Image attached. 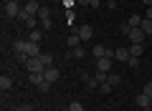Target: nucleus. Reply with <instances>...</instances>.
<instances>
[{
    "label": "nucleus",
    "instance_id": "obj_21",
    "mask_svg": "<svg viewBox=\"0 0 152 111\" xmlns=\"http://www.w3.org/2000/svg\"><path fill=\"white\" fill-rule=\"evenodd\" d=\"M84 56H86L84 46H79V48H71V58H84Z\"/></svg>",
    "mask_w": 152,
    "mask_h": 111
},
{
    "label": "nucleus",
    "instance_id": "obj_29",
    "mask_svg": "<svg viewBox=\"0 0 152 111\" xmlns=\"http://www.w3.org/2000/svg\"><path fill=\"white\" fill-rule=\"evenodd\" d=\"M74 18H76L74 10H66V23H74Z\"/></svg>",
    "mask_w": 152,
    "mask_h": 111
},
{
    "label": "nucleus",
    "instance_id": "obj_5",
    "mask_svg": "<svg viewBox=\"0 0 152 111\" xmlns=\"http://www.w3.org/2000/svg\"><path fill=\"white\" fill-rule=\"evenodd\" d=\"M76 33H79V38H81V43H86V41H91L94 28L89 25V23H84V25H79V28H76Z\"/></svg>",
    "mask_w": 152,
    "mask_h": 111
},
{
    "label": "nucleus",
    "instance_id": "obj_34",
    "mask_svg": "<svg viewBox=\"0 0 152 111\" xmlns=\"http://www.w3.org/2000/svg\"><path fill=\"white\" fill-rule=\"evenodd\" d=\"M89 8H102V0H91V5Z\"/></svg>",
    "mask_w": 152,
    "mask_h": 111
},
{
    "label": "nucleus",
    "instance_id": "obj_7",
    "mask_svg": "<svg viewBox=\"0 0 152 111\" xmlns=\"http://www.w3.org/2000/svg\"><path fill=\"white\" fill-rule=\"evenodd\" d=\"M112 61L114 58H96V71H102V73H112Z\"/></svg>",
    "mask_w": 152,
    "mask_h": 111
},
{
    "label": "nucleus",
    "instance_id": "obj_19",
    "mask_svg": "<svg viewBox=\"0 0 152 111\" xmlns=\"http://www.w3.org/2000/svg\"><path fill=\"white\" fill-rule=\"evenodd\" d=\"M140 28H142V30L147 33V36H152V20H150V18H142V23H140Z\"/></svg>",
    "mask_w": 152,
    "mask_h": 111
},
{
    "label": "nucleus",
    "instance_id": "obj_18",
    "mask_svg": "<svg viewBox=\"0 0 152 111\" xmlns=\"http://www.w3.org/2000/svg\"><path fill=\"white\" fill-rule=\"evenodd\" d=\"M107 81H109V86L114 89V86H119V83H122V76H119V73H109Z\"/></svg>",
    "mask_w": 152,
    "mask_h": 111
},
{
    "label": "nucleus",
    "instance_id": "obj_10",
    "mask_svg": "<svg viewBox=\"0 0 152 111\" xmlns=\"http://www.w3.org/2000/svg\"><path fill=\"white\" fill-rule=\"evenodd\" d=\"M43 78L48 81V83H56V81L61 78V73H58V68H53V66H51V68H46V71H43Z\"/></svg>",
    "mask_w": 152,
    "mask_h": 111
},
{
    "label": "nucleus",
    "instance_id": "obj_9",
    "mask_svg": "<svg viewBox=\"0 0 152 111\" xmlns=\"http://www.w3.org/2000/svg\"><path fill=\"white\" fill-rule=\"evenodd\" d=\"M134 101H137V106H140V109H152V96H147L145 91H142Z\"/></svg>",
    "mask_w": 152,
    "mask_h": 111
},
{
    "label": "nucleus",
    "instance_id": "obj_15",
    "mask_svg": "<svg viewBox=\"0 0 152 111\" xmlns=\"http://www.w3.org/2000/svg\"><path fill=\"white\" fill-rule=\"evenodd\" d=\"M114 58L117 61H129V48H117V51H114Z\"/></svg>",
    "mask_w": 152,
    "mask_h": 111
},
{
    "label": "nucleus",
    "instance_id": "obj_38",
    "mask_svg": "<svg viewBox=\"0 0 152 111\" xmlns=\"http://www.w3.org/2000/svg\"><path fill=\"white\" fill-rule=\"evenodd\" d=\"M13 3H20V5H26V0H13Z\"/></svg>",
    "mask_w": 152,
    "mask_h": 111
},
{
    "label": "nucleus",
    "instance_id": "obj_40",
    "mask_svg": "<svg viewBox=\"0 0 152 111\" xmlns=\"http://www.w3.org/2000/svg\"><path fill=\"white\" fill-rule=\"evenodd\" d=\"M150 73H152V71H150Z\"/></svg>",
    "mask_w": 152,
    "mask_h": 111
},
{
    "label": "nucleus",
    "instance_id": "obj_13",
    "mask_svg": "<svg viewBox=\"0 0 152 111\" xmlns=\"http://www.w3.org/2000/svg\"><path fill=\"white\" fill-rule=\"evenodd\" d=\"M66 46H69V48H79V46H81V38H79V33H76V30L66 38Z\"/></svg>",
    "mask_w": 152,
    "mask_h": 111
},
{
    "label": "nucleus",
    "instance_id": "obj_27",
    "mask_svg": "<svg viewBox=\"0 0 152 111\" xmlns=\"http://www.w3.org/2000/svg\"><path fill=\"white\" fill-rule=\"evenodd\" d=\"M69 111H84V106H81V104H79V101H74V104H71V106H69Z\"/></svg>",
    "mask_w": 152,
    "mask_h": 111
},
{
    "label": "nucleus",
    "instance_id": "obj_33",
    "mask_svg": "<svg viewBox=\"0 0 152 111\" xmlns=\"http://www.w3.org/2000/svg\"><path fill=\"white\" fill-rule=\"evenodd\" d=\"M76 5H84V8H86V5H91V0H76Z\"/></svg>",
    "mask_w": 152,
    "mask_h": 111
},
{
    "label": "nucleus",
    "instance_id": "obj_23",
    "mask_svg": "<svg viewBox=\"0 0 152 111\" xmlns=\"http://www.w3.org/2000/svg\"><path fill=\"white\" fill-rule=\"evenodd\" d=\"M140 23H142V18H140V15H129L127 25H129V28H140Z\"/></svg>",
    "mask_w": 152,
    "mask_h": 111
},
{
    "label": "nucleus",
    "instance_id": "obj_12",
    "mask_svg": "<svg viewBox=\"0 0 152 111\" xmlns=\"http://www.w3.org/2000/svg\"><path fill=\"white\" fill-rule=\"evenodd\" d=\"M43 36H46V30H43V28H36V30H31V33H28V41L41 43V41H43Z\"/></svg>",
    "mask_w": 152,
    "mask_h": 111
},
{
    "label": "nucleus",
    "instance_id": "obj_31",
    "mask_svg": "<svg viewBox=\"0 0 152 111\" xmlns=\"http://www.w3.org/2000/svg\"><path fill=\"white\" fill-rule=\"evenodd\" d=\"M74 5H76V0H64V8H66V10H71Z\"/></svg>",
    "mask_w": 152,
    "mask_h": 111
},
{
    "label": "nucleus",
    "instance_id": "obj_17",
    "mask_svg": "<svg viewBox=\"0 0 152 111\" xmlns=\"http://www.w3.org/2000/svg\"><path fill=\"white\" fill-rule=\"evenodd\" d=\"M0 89H3V94L13 89V78H10V76H0Z\"/></svg>",
    "mask_w": 152,
    "mask_h": 111
},
{
    "label": "nucleus",
    "instance_id": "obj_25",
    "mask_svg": "<svg viewBox=\"0 0 152 111\" xmlns=\"http://www.w3.org/2000/svg\"><path fill=\"white\" fill-rule=\"evenodd\" d=\"M41 28H43V30H51V15H48V18H43V20H41Z\"/></svg>",
    "mask_w": 152,
    "mask_h": 111
},
{
    "label": "nucleus",
    "instance_id": "obj_1",
    "mask_svg": "<svg viewBox=\"0 0 152 111\" xmlns=\"http://www.w3.org/2000/svg\"><path fill=\"white\" fill-rule=\"evenodd\" d=\"M122 33H124V36L129 38V43H145V36H147V33L142 30V28H129L127 23L122 25Z\"/></svg>",
    "mask_w": 152,
    "mask_h": 111
},
{
    "label": "nucleus",
    "instance_id": "obj_26",
    "mask_svg": "<svg viewBox=\"0 0 152 111\" xmlns=\"http://www.w3.org/2000/svg\"><path fill=\"white\" fill-rule=\"evenodd\" d=\"M38 91H43V94H48V91H51V83H48V81H43V83L38 86Z\"/></svg>",
    "mask_w": 152,
    "mask_h": 111
},
{
    "label": "nucleus",
    "instance_id": "obj_14",
    "mask_svg": "<svg viewBox=\"0 0 152 111\" xmlns=\"http://www.w3.org/2000/svg\"><path fill=\"white\" fill-rule=\"evenodd\" d=\"M84 83H86L89 89H99V86H102V81L96 78V73H94V76H86V73H84Z\"/></svg>",
    "mask_w": 152,
    "mask_h": 111
},
{
    "label": "nucleus",
    "instance_id": "obj_28",
    "mask_svg": "<svg viewBox=\"0 0 152 111\" xmlns=\"http://www.w3.org/2000/svg\"><path fill=\"white\" fill-rule=\"evenodd\" d=\"M48 15H51V10H48V8H41V13H38V18L43 20V18H48Z\"/></svg>",
    "mask_w": 152,
    "mask_h": 111
},
{
    "label": "nucleus",
    "instance_id": "obj_4",
    "mask_svg": "<svg viewBox=\"0 0 152 111\" xmlns=\"http://www.w3.org/2000/svg\"><path fill=\"white\" fill-rule=\"evenodd\" d=\"M20 20L26 23V28H28V30H36V28L41 25V18H36V15H28L26 10L20 13Z\"/></svg>",
    "mask_w": 152,
    "mask_h": 111
},
{
    "label": "nucleus",
    "instance_id": "obj_6",
    "mask_svg": "<svg viewBox=\"0 0 152 111\" xmlns=\"http://www.w3.org/2000/svg\"><path fill=\"white\" fill-rule=\"evenodd\" d=\"M26 56L28 58H33V56H41V43H33L26 38Z\"/></svg>",
    "mask_w": 152,
    "mask_h": 111
},
{
    "label": "nucleus",
    "instance_id": "obj_3",
    "mask_svg": "<svg viewBox=\"0 0 152 111\" xmlns=\"http://www.w3.org/2000/svg\"><path fill=\"white\" fill-rule=\"evenodd\" d=\"M26 68H28V73H43V71H46V63L41 61V56H33V58L26 61Z\"/></svg>",
    "mask_w": 152,
    "mask_h": 111
},
{
    "label": "nucleus",
    "instance_id": "obj_24",
    "mask_svg": "<svg viewBox=\"0 0 152 111\" xmlns=\"http://www.w3.org/2000/svg\"><path fill=\"white\" fill-rule=\"evenodd\" d=\"M127 66H129V68H140V58H137V56H129Z\"/></svg>",
    "mask_w": 152,
    "mask_h": 111
},
{
    "label": "nucleus",
    "instance_id": "obj_39",
    "mask_svg": "<svg viewBox=\"0 0 152 111\" xmlns=\"http://www.w3.org/2000/svg\"><path fill=\"white\" fill-rule=\"evenodd\" d=\"M28 111H36V109H28Z\"/></svg>",
    "mask_w": 152,
    "mask_h": 111
},
{
    "label": "nucleus",
    "instance_id": "obj_32",
    "mask_svg": "<svg viewBox=\"0 0 152 111\" xmlns=\"http://www.w3.org/2000/svg\"><path fill=\"white\" fill-rule=\"evenodd\" d=\"M99 89H102V91H104V94H109V91H112V86H109V81H104V83H102V86H99Z\"/></svg>",
    "mask_w": 152,
    "mask_h": 111
},
{
    "label": "nucleus",
    "instance_id": "obj_22",
    "mask_svg": "<svg viewBox=\"0 0 152 111\" xmlns=\"http://www.w3.org/2000/svg\"><path fill=\"white\" fill-rule=\"evenodd\" d=\"M41 61L46 63V68H51L53 66V53H41Z\"/></svg>",
    "mask_w": 152,
    "mask_h": 111
},
{
    "label": "nucleus",
    "instance_id": "obj_30",
    "mask_svg": "<svg viewBox=\"0 0 152 111\" xmlns=\"http://www.w3.org/2000/svg\"><path fill=\"white\" fill-rule=\"evenodd\" d=\"M142 91H145L147 96H152V81H147V83H145V89H142Z\"/></svg>",
    "mask_w": 152,
    "mask_h": 111
},
{
    "label": "nucleus",
    "instance_id": "obj_35",
    "mask_svg": "<svg viewBox=\"0 0 152 111\" xmlns=\"http://www.w3.org/2000/svg\"><path fill=\"white\" fill-rule=\"evenodd\" d=\"M13 111H28V106H18V109H13Z\"/></svg>",
    "mask_w": 152,
    "mask_h": 111
},
{
    "label": "nucleus",
    "instance_id": "obj_37",
    "mask_svg": "<svg viewBox=\"0 0 152 111\" xmlns=\"http://www.w3.org/2000/svg\"><path fill=\"white\" fill-rule=\"evenodd\" d=\"M142 3H145V5H147V8H150V5H152V0H142Z\"/></svg>",
    "mask_w": 152,
    "mask_h": 111
},
{
    "label": "nucleus",
    "instance_id": "obj_11",
    "mask_svg": "<svg viewBox=\"0 0 152 111\" xmlns=\"http://www.w3.org/2000/svg\"><path fill=\"white\" fill-rule=\"evenodd\" d=\"M91 56H94V58H104V56L109 58V48H107V46H102V43H96V46L91 48Z\"/></svg>",
    "mask_w": 152,
    "mask_h": 111
},
{
    "label": "nucleus",
    "instance_id": "obj_8",
    "mask_svg": "<svg viewBox=\"0 0 152 111\" xmlns=\"http://www.w3.org/2000/svg\"><path fill=\"white\" fill-rule=\"evenodd\" d=\"M23 10H26L28 15H38V13H41V5H38V0H26Z\"/></svg>",
    "mask_w": 152,
    "mask_h": 111
},
{
    "label": "nucleus",
    "instance_id": "obj_20",
    "mask_svg": "<svg viewBox=\"0 0 152 111\" xmlns=\"http://www.w3.org/2000/svg\"><path fill=\"white\" fill-rule=\"evenodd\" d=\"M28 78H31V83H33V86H41V83L46 81V78H43V73H31Z\"/></svg>",
    "mask_w": 152,
    "mask_h": 111
},
{
    "label": "nucleus",
    "instance_id": "obj_2",
    "mask_svg": "<svg viewBox=\"0 0 152 111\" xmlns=\"http://www.w3.org/2000/svg\"><path fill=\"white\" fill-rule=\"evenodd\" d=\"M3 10H5V18H20L23 5L20 3H13V0H3Z\"/></svg>",
    "mask_w": 152,
    "mask_h": 111
},
{
    "label": "nucleus",
    "instance_id": "obj_36",
    "mask_svg": "<svg viewBox=\"0 0 152 111\" xmlns=\"http://www.w3.org/2000/svg\"><path fill=\"white\" fill-rule=\"evenodd\" d=\"M147 18H150V20H152V5L147 8Z\"/></svg>",
    "mask_w": 152,
    "mask_h": 111
},
{
    "label": "nucleus",
    "instance_id": "obj_16",
    "mask_svg": "<svg viewBox=\"0 0 152 111\" xmlns=\"http://www.w3.org/2000/svg\"><path fill=\"white\" fill-rule=\"evenodd\" d=\"M142 53H145V43H132L129 46V56H137L140 58Z\"/></svg>",
    "mask_w": 152,
    "mask_h": 111
}]
</instances>
